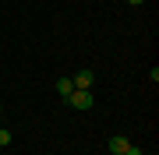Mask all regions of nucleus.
<instances>
[{
	"label": "nucleus",
	"instance_id": "nucleus-1",
	"mask_svg": "<svg viewBox=\"0 0 159 155\" xmlns=\"http://www.w3.org/2000/svg\"><path fill=\"white\" fill-rule=\"evenodd\" d=\"M67 102L74 109H92V102H96V95H92V88H74V92L67 95Z\"/></svg>",
	"mask_w": 159,
	"mask_h": 155
},
{
	"label": "nucleus",
	"instance_id": "nucleus-2",
	"mask_svg": "<svg viewBox=\"0 0 159 155\" xmlns=\"http://www.w3.org/2000/svg\"><path fill=\"white\" fill-rule=\"evenodd\" d=\"M106 148H110V155H124V152L131 148V141L124 138V134H113V138L106 141Z\"/></svg>",
	"mask_w": 159,
	"mask_h": 155
},
{
	"label": "nucleus",
	"instance_id": "nucleus-3",
	"mask_svg": "<svg viewBox=\"0 0 159 155\" xmlns=\"http://www.w3.org/2000/svg\"><path fill=\"white\" fill-rule=\"evenodd\" d=\"M71 81H74V88H92V85H96V74H92V71L85 67V71H78V74H74Z\"/></svg>",
	"mask_w": 159,
	"mask_h": 155
},
{
	"label": "nucleus",
	"instance_id": "nucleus-4",
	"mask_svg": "<svg viewBox=\"0 0 159 155\" xmlns=\"http://www.w3.org/2000/svg\"><path fill=\"white\" fill-rule=\"evenodd\" d=\"M57 92H60L64 99H67V95L74 92V81H71V78H57Z\"/></svg>",
	"mask_w": 159,
	"mask_h": 155
},
{
	"label": "nucleus",
	"instance_id": "nucleus-5",
	"mask_svg": "<svg viewBox=\"0 0 159 155\" xmlns=\"http://www.w3.org/2000/svg\"><path fill=\"white\" fill-rule=\"evenodd\" d=\"M7 144H11V131H7V127H0V148H7Z\"/></svg>",
	"mask_w": 159,
	"mask_h": 155
},
{
	"label": "nucleus",
	"instance_id": "nucleus-6",
	"mask_svg": "<svg viewBox=\"0 0 159 155\" xmlns=\"http://www.w3.org/2000/svg\"><path fill=\"white\" fill-rule=\"evenodd\" d=\"M124 155H142V148H138V144H131V148H127Z\"/></svg>",
	"mask_w": 159,
	"mask_h": 155
},
{
	"label": "nucleus",
	"instance_id": "nucleus-7",
	"mask_svg": "<svg viewBox=\"0 0 159 155\" xmlns=\"http://www.w3.org/2000/svg\"><path fill=\"white\" fill-rule=\"evenodd\" d=\"M127 4H134V7H138V4H145V0H127Z\"/></svg>",
	"mask_w": 159,
	"mask_h": 155
},
{
	"label": "nucleus",
	"instance_id": "nucleus-8",
	"mask_svg": "<svg viewBox=\"0 0 159 155\" xmlns=\"http://www.w3.org/2000/svg\"><path fill=\"white\" fill-rule=\"evenodd\" d=\"M0 113H4V102H0Z\"/></svg>",
	"mask_w": 159,
	"mask_h": 155
}]
</instances>
